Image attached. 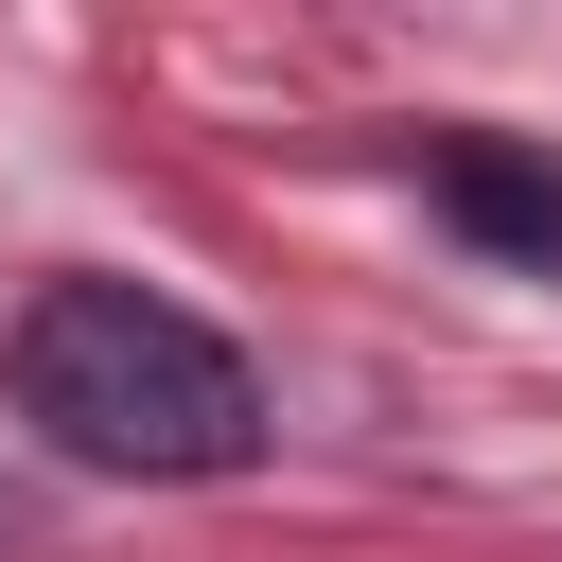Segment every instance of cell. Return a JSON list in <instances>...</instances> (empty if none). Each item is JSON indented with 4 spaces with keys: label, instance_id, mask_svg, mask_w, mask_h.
I'll list each match as a JSON object with an SVG mask.
<instances>
[{
    "label": "cell",
    "instance_id": "cell-2",
    "mask_svg": "<svg viewBox=\"0 0 562 562\" xmlns=\"http://www.w3.org/2000/svg\"><path fill=\"white\" fill-rule=\"evenodd\" d=\"M439 193H457V228L562 263V176H544V158H509V140H439Z\"/></svg>",
    "mask_w": 562,
    "mask_h": 562
},
{
    "label": "cell",
    "instance_id": "cell-1",
    "mask_svg": "<svg viewBox=\"0 0 562 562\" xmlns=\"http://www.w3.org/2000/svg\"><path fill=\"white\" fill-rule=\"evenodd\" d=\"M18 404H35L53 457L158 474V492L263 457V369H246L193 299H158V281H53V299L18 316Z\"/></svg>",
    "mask_w": 562,
    "mask_h": 562
},
{
    "label": "cell",
    "instance_id": "cell-3",
    "mask_svg": "<svg viewBox=\"0 0 562 562\" xmlns=\"http://www.w3.org/2000/svg\"><path fill=\"white\" fill-rule=\"evenodd\" d=\"M0 544H18V509H0Z\"/></svg>",
    "mask_w": 562,
    "mask_h": 562
}]
</instances>
